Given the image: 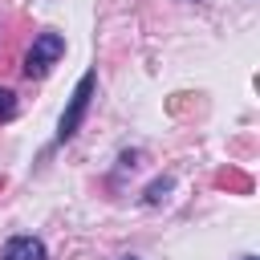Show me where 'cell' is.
<instances>
[{
	"instance_id": "obj_1",
	"label": "cell",
	"mask_w": 260,
	"mask_h": 260,
	"mask_svg": "<svg viewBox=\"0 0 260 260\" xmlns=\"http://www.w3.org/2000/svg\"><path fill=\"white\" fill-rule=\"evenodd\" d=\"M93 85H98V69H85V73H81V81H77V85H73V93H69V106H65L61 122H57V142H69V138L81 130L85 110H89V98H93Z\"/></svg>"
},
{
	"instance_id": "obj_2",
	"label": "cell",
	"mask_w": 260,
	"mask_h": 260,
	"mask_svg": "<svg viewBox=\"0 0 260 260\" xmlns=\"http://www.w3.org/2000/svg\"><path fill=\"white\" fill-rule=\"evenodd\" d=\"M61 57H65V37H61V32H41V37H32V49H28V57H24V77H45Z\"/></svg>"
},
{
	"instance_id": "obj_3",
	"label": "cell",
	"mask_w": 260,
	"mask_h": 260,
	"mask_svg": "<svg viewBox=\"0 0 260 260\" xmlns=\"http://www.w3.org/2000/svg\"><path fill=\"white\" fill-rule=\"evenodd\" d=\"M45 256L49 252H45V244L37 236H12L4 244V252H0V260H45Z\"/></svg>"
},
{
	"instance_id": "obj_4",
	"label": "cell",
	"mask_w": 260,
	"mask_h": 260,
	"mask_svg": "<svg viewBox=\"0 0 260 260\" xmlns=\"http://www.w3.org/2000/svg\"><path fill=\"white\" fill-rule=\"evenodd\" d=\"M171 187H175V183H171V175H162V179H154V183L146 187V195H142V203H150V207H158V203H162V199L171 195Z\"/></svg>"
},
{
	"instance_id": "obj_5",
	"label": "cell",
	"mask_w": 260,
	"mask_h": 260,
	"mask_svg": "<svg viewBox=\"0 0 260 260\" xmlns=\"http://www.w3.org/2000/svg\"><path fill=\"white\" fill-rule=\"evenodd\" d=\"M16 118V93L0 85V122H12Z\"/></svg>"
},
{
	"instance_id": "obj_6",
	"label": "cell",
	"mask_w": 260,
	"mask_h": 260,
	"mask_svg": "<svg viewBox=\"0 0 260 260\" xmlns=\"http://www.w3.org/2000/svg\"><path fill=\"white\" fill-rule=\"evenodd\" d=\"M126 260H134V256H126Z\"/></svg>"
},
{
	"instance_id": "obj_7",
	"label": "cell",
	"mask_w": 260,
	"mask_h": 260,
	"mask_svg": "<svg viewBox=\"0 0 260 260\" xmlns=\"http://www.w3.org/2000/svg\"><path fill=\"white\" fill-rule=\"evenodd\" d=\"M244 260H252V256H244Z\"/></svg>"
}]
</instances>
